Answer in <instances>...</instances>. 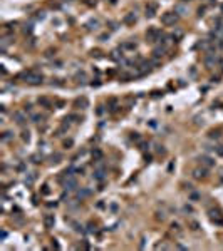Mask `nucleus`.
<instances>
[{"instance_id": "nucleus-1", "label": "nucleus", "mask_w": 223, "mask_h": 251, "mask_svg": "<svg viewBox=\"0 0 223 251\" xmlns=\"http://www.w3.org/2000/svg\"><path fill=\"white\" fill-rule=\"evenodd\" d=\"M20 77H24V80H25L27 84H30V85H39V84L44 82V75L35 72V70H27V72H24Z\"/></svg>"}, {"instance_id": "nucleus-2", "label": "nucleus", "mask_w": 223, "mask_h": 251, "mask_svg": "<svg viewBox=\"0 0 223 251\" xmlns=\"http://www.w3.org/2000/svg\"><path fill=\"white\" fill-rule=\"evenodd\" d=\"M178 20H180V17H178L176 12H164L161 15V23H163V25H166V27L174 25Z\"/></svg>"}, {"instance_id": "nucleus-3", "label": "nucleus", "mask_w": 223, "mask_h": 251, "mask_svg": "<svg viewBox=\"0 0 223 251\" xmlns=\"http://www.w3.org/2000/svg\"><path fill=\"white\" fill-rule=\"evenodd\" d=\"M161 37H163V33H161V30L156 28V27H149L148 30H146V38H148L149 42H158Z\"/></svg>"}, {"instance_id": "nucleus-4", "label": "nucleus", "mask_w": 223, "mask_h": 251, "mask_svg": "<svg viewBox=\"0 0 223 251\" xmlns=\"http://www.w3.org/2000/svg\"><path fill=\"white\" fill-rule=\"evenodd\" d=\"M193 177H195V179H206L208 177V167H195V169H193Z\"/></svg>"}, {"instance_id": "nucleus-5", "label": "nucleus", "mask_w": 223, "mask_h": 251, "mask_svg": "<svg viewBox=\"0 0 223 251\" xmlns=\"http://www.w3.org/2000/svg\"><path fill=\"white\" fill-rule=\"evenodd\" d=\"M210 219L213 221L215 224H220V226H223V213L220 209H211L210 211Z\"/></svg>"}, {"instance_id": "nucleus-6", "label": "nucleus", "mask_w": 223, "mask_h": 251, "mask_svg": "<svg viewBox=\"0 0 223 251\" xmlns=\"http://www.w3.org/2000/svg\"><path fill=\"white\" fill-rule=\"evenodd\" d=\"M198 161H200V164L203 167H208V169L215 166V159L210 157V156H200V157H198Z\"/></svg>"}, {"instance_id": "nucleus-7", "label": "nucleus", "mask_w": 223, "mask_h": 251, "mask_svg": "<svg viewBox=\"0 0 223 251\" xmlns=\"http://www.w3.org/2000/svg\"><path fill=\"white\" fill-rule=\"evenodd\" d=\"M54 224H56V218H54V214H45V216H44V226H45L47 229L54 228Z\"/></svg>"}, {"instance_id": "nucleus-8", "label": "nucleus", "mask_w": 223, "mask_h": 251, "mask_svg": "<svg viewBox=\"0 0 223 251\" xmlns=\"http://www.w3.org/2000/svg\"><path fill=\"white\" fill-rule=\"evenodd\" d=\"M156 10H158V5L154 2L148 3V5H146V17H149V18L154 17V15H156Z\"/></svg>"}, {"instance_id": "nucleus-9", "label": "nucleus", "mask_w": 223, "mask_h": 251, "mask_svg": "<svg viewBox=\"0 0 223 251\" xmlns=\"http://www.w3.org/2000/svg\"><path fill=\"white\" fill-rule=\"evenodd\" d=\"M134 22H136V13H133V12L126 13L124 18H123V23H124V25H133Z\"/></svg>"}, {"instance_id": "nucleus-10", "label": "nucleus", "mask_w": 223, "mask_h": 251, "mask_svg": "<svg viewBox=\"0 0 223 251\" xmlns=\"http://www.w3.org/2000/svg\"><path fill=\"white\" fill-rule=\"evenodd\" d=\"M52 104H54V100L49 99V97H39V105H42V107H52Z\"/></svg>"}, {"instance_id": "nucleus-11", "label": "nucleus", "mask_w": 223, "mask_h": 251, "mask_svg": "<svg viewBox=\"0 0 223 251\" xmlns=\"http://www.w3.org/2000/svg\"><path fill=\"white\" fill-rule=\"evenodd\" d=\"M203 60H205V65L208 67V69H211V67L215 65V62H216V57L208 54V55H205V59H203Z\"/></svg>"}, {"instance_id": "nucleus-12", "label": "nucleus", "mask_w": 223, "mask_h": 251, "mask_svg": "<svg viewBox=\"0 0 223 251\" xmlns=\"http://www.w3.org/2000/svg\"><path fill=\"white\" fill-rule=\"evenodd\" d=\"M136 49V42L134 40H128L124 44H121V50H134Z\"/></svg>"}, {"instance_id": "nucleus-13", "label": "nucleus", "mask_w": 223, "mask_h": 251, "mask_svg": "<svg viewBox=\"0 0 223 251\" xmlns=\"http://www.w3.org/2000/svg\"><path fill=\"white\" fill-rule=\"evenodd\" d=\"M221 127H216V129H211V131L210 132H208V137H210V139H218V137H220L221 136Z\"/></svg>"}, {"instance_id": "nucleus-14", "label": "nucleus", "mask_w": 223, "mask_h": 251, "mask_svg": "<svg viewBox=\"0 0 223 251\" xmlns=\"http://www.w3.org/2000/svg\"><path fill=\"white\" fill-rule=\"evenodd\" d=\"M13 119H15V122H17L19 126H24V124H25V117H24L22 112H13Z\"/></svg>"}, {"instance_id": "nucleus-15", "label": "nucleus", "mask_w": 223, "mask_h": 251, "mask_svg": "<svg viewBox=\"0 0 223 251\" xmlns=\"http://www.w3.org/2000/svg\"><path fill=\"white\" fill-rule=\"evenodd\" d=\"M93 159L96 162H99L101 159H103V151H101V149H94L93 151Z\"/></svg>"}, {"instance_id": "nucleus-16", "label": "nucleus", "mask_w": 223, "mask_h": 251, "mask_svg": "<svg viewBox=\"0 0 223 251\" xmlns=\"http://www.w3.org/2000/svg\"><path fill=\"white\" fill-rule=\"evenodd\" d=\"M164 52H166V49H164V47H156V49L153 50V55H154V57H161Z\"/></svg>"}, {"instance_id": "nucleus-17", "label": "nucleus", "mask_w": 223, "mask_h": 251, "mask_svg": "<svg viewBox=\"0 0 223 251\" xmlns=\"http://www.w3.org/2000/svg\"><path fill=\"white\" fill-rule=\"evenodd\" d=\"M94 179H98V181H103L104 179V171L103 169H98L94 172Z\"/></svg>"}, {"instance_id": "nucleus-18", "label": "nucleus", "mask_w": 223, "mask_h": 251, "mask_svg": "<svg viewBox=\"0 0 223 251\" xmlns=\"http://www.w3.org/2000/svg\"><path fill=\"white\" fill-rule=\"evenodd\" d=\"M76 105H82V109H86V107H87V100H86L84 97H82V99H77V100H76Z\"/></svg>"}, {"instance_id": "nucleus-19", "label": "nucleus", "mask_w": 223, "mask_h": 251, "mask_svg": "<svg viewBox=\"0 0 223 251\" xmlns=\"http://www.w3.org/2000/svg\"><path fill=\"white\" fill-rule=\"evenodd\" d=\"M213 151L216 152V156L223 157V146H215V147H213Z\"/></svg>"}, {"instance_id": "nucleus-20", "label": "nucleus", "mask_w": 223, "mask_h": 251, "mask_svg": "<svg viewBox=\"0 0 223 251\" xmlns=\"http://www.w3.org/2000/svg\"><path fill=\"white\" fill-rule=\"evenodd\" d=\"M32 122H40V120L44 119V115H40V114H32Z\"/></svg>"}, {"instance_id": "nucleus-21", "label": "nucleus", "mask_w": 223, "mask_h": 251, "mask_svg": "<svg viewBox=\"0 0 223 251\" xmlns=\"http://www.w3.org/2000/svg\"><path fill=\"white\" fill-rule=\"evenodd\" d=\"M86 196H89V191H87V189H82V191L77 192V197H79V199H84Z\"/></svg>"}, {"instance_id": "nucleus-22", "label": "nucleus", "mask_w": 223, "mask_h": 251, "mask_svg": "<svg viewBox=\"0 0 223 251\" xmlns=\"http://www.w3.org/2000/svg\"><path fill=\"white\" fill-rule=\"evenodd\" d=\"M72 144H74V141H72V139H67V141H64V147H66V149H71Z\"/></svg>"}, {"instance_id": "nucleus-23", "label": "nucleus", "mask_w": 223, "mask_h": 251, "mask_svg": "<svg viewBox=\"0 0 223 251\" xmlns=\"http://www.w3.org/2000/svg\"><path fill=\"white\" fill-rule=\"evenodd\" d=\"M40 192H42L44 196H47V194H49V192H50V189H49V186H47V184H44V186H42V191H40Z\"/></svg>"}, {"instance_id": "nucleus-24", "label": "nucleus", "mask_w": 223, "mask_h": 251, "mask_svg": "<svg viewBox=\"0 0 223 251\" xmlns=\"http://www.w3.org/2000/svg\"><path fill=\"white\" fill-rule=\"evenodd\" d=\"M131 139H133V141H136V142H139V141H141V137H139V134H138V132H133V136H131Z\"/></svg>"}, {"instance_id": "nucleus-25", "label": "nucleus", "mask_w": 223, "mask_h": 251, "mask_svg": "<svg viewBox=\"0 0 223 251\" xmlns=\"http://www.w3.org/2000/svg\"><path fill=\"white\" fill-rule=\"evenodd\" d=\"M61 159H62L61 154H54V156H52V162H59Z\"/></svg>"}, {"instance_id": "nucleus-26", "label": "nucleus", "mask_w": 223, "mask_h": 251, "mask_svg": "<svg viewBox=\"0 0 223 251\" xmlns=\"http://www.w3.org/2000/svg\"><path fill=\"white\" fill-rule=\"evenodd\" d=\"M22 139H24V141H27V142H29V139H30V136H29V131H27V132H25V131L22 132Z\"/></svg>"}, {"instance_id": "nucleus-27", "label": "nucleus", "mask_w": 223, "mask_h": 251, "mask_svg": "<svg viewBox=\"0 0 223 251\" xmlns=\"http://www.w3.org/2000/svg\"><path fill=\"white\" fill-rule=\"evenodd\" d=\"M164 218H166V216H164V213H163V211H161V213H159V211H158V213H156V219H164Z\"/></svg>"}, {"instance_id": "nucleus-28", "label": "nucleus", "mask_w": 223, "mask_h": 251, "mask_svg": "<svg viewBox=\"0 0 223 251\" xmlns=\"http://www.w3.org/2000/svg\"><path fill=\"white\" fill-rule=\"evenodd\" d=\"M190 226H191V229H193V231H196V229H198V223H196V221H191Z\"/></svg>"}, {"instance_id": "nucleus-29", "label": "nucleus", "mask_w": 223, "mask_h": 251, "mask_svg": "<svg viewBox=\"0 0 223 251\" xmlns=\"http://www.w3.org/2000/svg\"><path fill=\"white\" fill-rule=\"evenodd\" d=\"M10 139V132H3V136H2V141H8Z\"/></svg>"}, {"instance_id": "nucleus-30", "label": "nucleus", "mask_w": 223, "mask_h": 251, "mask_svg": "<svg viewBox=\"0 0 223 251\" xmlns=\"http://www.w3.org/2000/svg\"><path fill=\"white\" fill-rule=\"evenodd\" d=\"M171 229H173V231H176V233H180V226H178L176 223H173V224H171Z\"/></svg>"}, {"instance_id": "nucleus-31", "label": "nucleus", "mask_w": 223, "mask_h": 251, "mask_svg": "<svg viewBox=\"0 0 223 251\" xmlns=\"http://www.w3.org/2000/svg\"><path fill=\"white\" fill-rule=\"evenodd\" d=\"M196 199H200V194H198V192H193V194H191V201H196Z\"/></svg>"}, {"instance_id": "nucleus-32", "label": "nucleus", "mask_w": 223, "mask_h": 251, "mask_svg": "<svg viewBox=\"0 0 223 251\" xmlns=\"http://www.w3.org/2000/svg\"><path fill=\"white\" fill-rule=\"evenodd\" d=\"M52 246H54L56 249H59L61 246H59V243H57V239H52Z\"/></svg>"}, {"instance_id": "nucleus-33", "label": "nucleus", "mask_w": 223, "mask_h": 251, "mask_svg": "<svg viewBox=\"0 0 223 251\" xmlns=\"http://www.w3.org/2000/svg\"><path fill=\"white\" fill-rule=\"evenodd\" d=\"M91 55H93V57H94V55H96V57H101V52H99V50H93V52H91Z\"/></svg>"}, {"instance_id": "nucleus-34", "label": "nucleus", "mask_w": 223, "mask_h": 251, "mask_svg": "<svg viewBox=\"0 0 223 251\" xmlns=\"http://www.w3.org/2000/svg\"><path fill=\"white\" fill-rule=\"evenodd\" d=\"M205 10H206L205 7H200V8H198V15H203V12H205Z\"/></svg>"}, {"instance_id": "nucleus-35", "label": "nucleus", "mask_w": 223, "mask_h": 251, "mask_svg": "<svg viewBox=\"0 0 223 251\" xmlns=\"http://www.w3.org/2000/svg\"><path fill=\"white\" fill-rule=\"evenodd\" d=\"M0 236H2V239H5L7 238V231H2V234H0Z\"/></svg>"}, {"instance_id": "nucleus-36", "label": "nucleus", "mask_w": 223, "mask_h": 251, "mask_svg": "<svg viewBox=\"0 0 223 251\" xmlns=\"http://www.w3.org/2000/svg\"><path fill=\"white\" fill-rule=\"evenodd\" d=\"M181 2H190V0H181Z\"/></svg>"}, {"instance_id": "nucleus-37", "label": "nucleus", "mask_w": 223, "mask_h": 251, "mask_svg": "<svg viewBox=\"0 0 223 251\" xmlns=\"http://www.w3.org/2000/svg\"><path fill=\"white\" fill-rule=\"evenodd\" d=\"M221 12H223V5H221Z\"/></svg>"}]
</instances>
